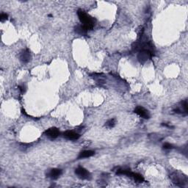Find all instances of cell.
<instances>
[{"instance_id": "6da1fadb", "label": "cell", "mask_w": 188, "mask_h": 188, "mask_svg": "<svg viewBox=\"0 0 188 188\" xmlns=\"http://www.w3.org/2000/svg\"><path fill=\"white\" fill-rule=\"evenodd\" d=\"M77 14L81 23L87 30H91L94 28V21L90 16H88L86 13L82 10H78Z\"/></svg>"}, {"instance_id": "7a4b0ae2", "label": "cell", "mask_w": 188, "mask_h": 188, "mask_svg": "<svg viewBox=\"0 0 188 188\" xmlns=\"http://www.w3.org/2000/svg\"><path fill=\"white\" fill-rule=\"evenodd\" d=\"M170 178H171L172 182L176 185L180 186V187H184L185 185L187 183V178L185 175L177 174V173H174L170 176Z\"/></svg>"}, {"instance_id": "3957f363", "label": "cell", "mask_w": 188, "mask_h": 188, "mask_svg": "<svg viewBox=\"0 0 188 188\" xmlns=\"http://www.w3.org/2000/svg\"><path fill=\"white\" fill-rule=\"evenodd\" d=\"M151 56H152V53L149 49H143L138 54V59L140 62L143 63L151 59Z\"/></svg>"}, {"instance_id": "277c9868", "label": "cell", "mask_w": 188, "mask_h": 188, "mask_svg": "<svg viewBox=\"0 0 188 188\" xmlns=\"http://www.w3.org/2000/svg\"><path fill=\"white\" fill-rule=\"evenodd\" d=\"M75 174L82 179H89L90 178V172L83 167H78L75 170Z\"/></svg>"}, {"instance_id": "5b68a950", "label": "cell", "mask_w": 188, "mask_h": 188, "mask_svg": "<svg viewBox=\"0 0 188 188\" xmlns=\"http://www.w3.org/2000/svg\"><path fill=\"white\" fill-rule=\"evenodd\" d=\"M46 136L48 137L50 139H55L60 135V131L58 128L55 127H52V128L49 129L45 132Z\"/></svg>"}, {"instance_id": "8992f818", "label": "cell", "mask_w": 188, "mask_h": 188, "mask_svg": "<svg viewBox=\"0 0 188 188\" xmlns=\"http://www.w3.org/2000/svg\"><path fill=\"white\" fill-rule=\"evenodd\" d=\"M20 61L22 62L23 64H26L30 62V58H31V55H30V52L28 49H25L20 54Z\"/></svg>"}, {"instance_id": "52a82bcc", "label": "cell", "mask_w": 188, "mask_h": 188, "mask_svg": "<svg viewBox=\"0 0 188 188\" xmlns=\"http://www.w3.org/2000/svg\"><path fill=\"white\" fill-rule=\"evenodd\" d=\"M134 113H135L136 114H138L139 116L143 118H145V119L149 118V117H150L149 113V112H148V110H146V109H144V108L142 107H136L135 110H134Z\"/></svg>"}, {"instance_id": "ba28073f", "label": "cell", "mask_w": 188, "mask_h": 188, "mask_svg": "<svg viewBox=\"0 0 188 188\" xmlns=\"http://www.w3.org/2000/svg\"><path fill=\"white\" fill-rule=\"evenodd\" d=\"M63 137L68 140H76L79 139L80 135L77 133L73 132V131H66L63 133Z\"/></svg>"}, {"instance_id": "9c48e42d", "label": "cell", "mask_w": 188, "mask_h": 188, "mask_svg": "<svg viewBox=\"0 0 188 188\" xmlns=\"http://www.w3.org/2000/svg\"><path fill=\"white\" fill-rule=\"evenodd\" d=\"M62 174V170H60V169H57L54 168L52 169L49 172V174H47L48 177H49L52 179H57V178H59V176Z\"/></svg>"}, {"instance_id": "30bf717a", "label": "cell", "mask_w": 188, "mask_h": 188, "mask_svg": "<svg viewBox=\"0 0 188 188\" xmlns=\"http://www.w3.org/2000/svg\"><path fill=\"white\" fill-rule=\"evenodd\" d=\"M94 151H90V150H87V151H82L79 154V155L78 156V159H84V158H88V157H92L93 155H94Z\"/></svg>"}, {"instance_id": "8fae6325", "label": "cell", "mask_w": 188, "mask_h": 188, "mask_svg": "<svg viewBox=\"0 0 188 188\" xmlns=\"http://www.w3.org/2000/svg\"><path fill=\"white\" fill-rule=\"evenodd\" d=\"M88 30L86 29L83 25H78L75 27V32L79 35H85Z\"/></svg>"}, {"instance_id": "7c38bea8", "label": "cell", "mask_w": 188, "mask_h": 188, "mask_svg": "<svg viewBox=\"0 0 188 188\" xmlns=\"http://www.w3.org/2000/svg\"><path fill=\"white\" fill-rule=\"evenodd\" d=\"M131 177H132L135 180L136 182H139V183H141V182H144V178L142 175H140L139 174H135V173H132V175H131Z\"/></svg>"}, {"instance_id": "4fadbf2b", "label": "cell", "mask_w": 188, "mask_h": 188, "mask_svg": "<svg viewBox=\"0 0 188 188\" xmlns=\"http://www.w3.org/2000/svg\"><path fill=\"white\" fill-rule=\"evenodd\" d=\"M115 119H110V120L107 121L105 126L107 127H110V128H112V127H113L114 126H115Z\"/></svg>"}, {"instance_id": "5bb4252c", "label": "cell", "mask_w": 188, "mask_h": 188, "mask_svg": "<svg viewBox=\"0 0 188 188\" xmlns=\"http://www.w3.org/2000/svg\"><path fill=\"white\" fill-rule=\"evenodd\" d=\"M173 148H174V147H173V146L170 143H165L164 145H163V149H164L169 150V149H172Z\"/></svg>"}, {"instance_id": "9a60e30c", "label": "cell", "mask_w": 188, "mask_h": 188, "mask_svg": "<svg viewBox=\"0 0 188 188\" xmlns=\"http://www.w3.org/2000/svg\"><path fill=\"white\" fill-rule=\"evenodd\" d=\"M7 18H8V15L6 14V13H2L1 16H0V20H1L2 22L7 20Z\"/></svg>"}, {"instance_id": "2e32d148", "label": "cell", "mask_w": 188, "mask_h": 188, "mask_svg": "<svg viewBox=\"0 0 188 188\" xmlns=\"http://www.w3.org/2000/svg\"><path fill=\"white\" fill-rule=\"evenodd\" d=\"M19 89L21 90V93H22V94H24V91H25V90H24V86H20Z\"/></svg>"}]
</instances>
